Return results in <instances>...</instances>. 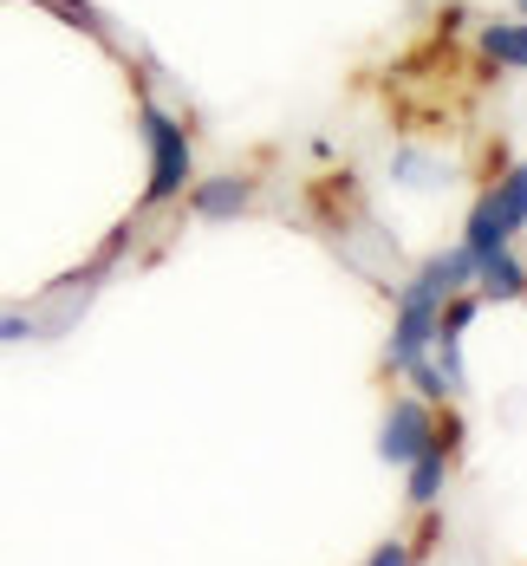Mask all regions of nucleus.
Returning a JSON list of instances; mask_svg holds the SVG:
<instances>
[{"mask_svg": "<svg viewBox=\"0 0 527 566\" xmlns=\"http://www.w3.org/2000/svg\"><path fill=\"white\" fill-rule=\"evenodd\" d=\"M527 228V164H515V170L502 176L482 202H475V216H468V234L463 248L482 261V254H495V248H508L515 234Z\"/></svg>", "mask_w": 527, "mask_h": 566, "instance_id": "f257e3e1", "label": "nucleus"}, {"mask_svg": "<svg viewBox=\"0 0 527 566\" xmlns=\"http://www.w3.org/2000/svg\"><path fill=\"white\" fill-rule=\"evenodd\" d=\"M137 124H144V144H150V189H144V202L157 209V202L182 196V182H189V130L170 112H157V105H137Z\"/></svg>", "mask_w": 527, "mask_h": 566, "instance_id": "f03ea898", "label": "nucleus"}, {"mask_svg": "<svg viewBox=\"0 0 527 566\" xmlns=\"http://www.w3.org/2000/svg\"><path fill=\"white\" fill-rule=\"evenodd\" d=\"M430 443H443V437H436V423H430V403H423V397H404V403L384 417V430H378V455H384V462H417Z\"/></svg>", "mask_w": 527, "mask_h": 566, "instance_id": "7ed1b4c3", "label": "nucleus"}, {"mask_svg": "<svg viewBox=\"0 0 527 566\" xmlns=\"http://www.w3.org/2000/svg\"><path fill=\"white\" fill-rule=\"evenodd\" d=\"M436 306H443V300H423V293H410V286H404V306H398V333H391V365H410V358H423V345L436 339Z\"/></svg>", "mask_w": 527, "mask_h": 566, "instance_id": "20e7f679", "label": "nucleus"}, {"mask_svg": "<svg viewBox=\"0 0 527 566\" xmlns=\"http://www.w3.org/2000/svg\"><path fill=\"white\" fill-rule=\"evenodd\" d=\"M189 202H196V216L229 222V216H241V209L254 202V182H241V176H209V182L189 189Z\"/></svg>", "mask_w": 527, "mask_h": 566, "instance_id": "39448f33", "label": "nucleus"}, {"mask_svg": "<svg viewBox=\"0 0 527 566\" xmlns=\"http://www.w3.org/2000/svg\"><path fill=\"white\" fill-rule=\"evenodd\" d=\"M463 281H475V254H468V248H450V254H436V261L410 281V293H423V300H450Z\"/></svg>", "mask_w": 527, "mask_h": 566, "instance_id": "423d86ee", "label": "nucleus"}, {"mask_svg": "<svg viewBox=\"0 0 527 566\" xmlns=\"http://www.w3.org/2000/svg\"><path fill=\"white\" fill-rule=\"evenodd\" d=\"M475 281H482L488 300H521V293H527V268L508 254V248H495V254H482V261H475Z\"/></svg>", "mask_w": 527, "mask_h": 566, "instance_id": "0eeeda50", "label": "nucleus"}, {"mask_svg": "<svg viewBox=\"0 0 527 566\" xmlns=\"http://www.w3.org/2000/svg\"><path fill=\"white\" fill-rule=\"evenodd\" d=\"M410 469V502L417 509H430L436 495H443V482H450V450L443 443H430V450L417 455V462H404Z\"/></svg>", "mask_w": 527, "mask_h": 566, "instance_id": "6e6552de", "label": "nucleus"}, {"mask_svg": "<svg viewBox=\"0 0 527 566\" xmlns=\"http://www.w3.org/2000/svg\"><path fill=\"white\" fill-rule=\"evenodd\" d=\"M482 53L495 59V65H527V27H488Z\"/></svg>", "mask_w": 527, "mask_h": 566, "instance_id": "1a4fd4ad", "label": "nucleus"}, {"mask_svg": "<svg viewBox=\"0 0 527 566\" xmlns=\"http://www.w3.org/2000/svg\"><path fill=\"white\" fill-rule=\"evenodd\" d=\"M404 371L417 378V391H423V397H450V371H443V365H430V358H410Z\"/></svg>", "mask_w": 527, "mask_h": 566, "instance_id": "9d476101", "label": "nucleus"}, {"mask_svg": "<svg viewBox=\"0 0 527 566\" xmlns=\"http://www.w3.org/2000/svg\"><path fill=\"white\" fill-rule=\"evenodd\" d=\"M365 566H410V547H398V541H384V547H378V554H371Z\"/></svg>", "mask_w": 527, "mask_h": 566, "instance_id": "9b49d317", "label": "nucleus"}, {"mask_svg": "<svg viewBox=\"0 0 527 566\" xmlns=\"http://www.w3.org/2000/svg\"><path fill=\"white\" fill-rule=\"evenodd\" d=\"M0 339H33V319H20V313H0Z\"/></svg>", "mask_w": 527, "mask_h": 566, "instance_id": "f8f14e48", "label": "nucleus"}, {"mask_svg": "<svg viewBox=\"0 0 527 566\" xmlns=\"http://www.w3.org/2000/svg\"><path fill=\"white\" fill-rule=\"evenodd\" d=\"M521 13H527V0H521Z\"/></svg>", "mask_w": 527, "mask_h": 566, "instance_id": "ddd939ff", "label": "nucleus"}]
</instances>
